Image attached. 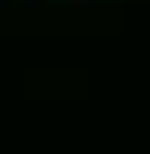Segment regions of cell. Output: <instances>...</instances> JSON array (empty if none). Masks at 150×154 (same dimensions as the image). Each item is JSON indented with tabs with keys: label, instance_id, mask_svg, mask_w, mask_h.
I'll return each mask as SVG.
<instances>
[{
	"label": "cell",
	"instance_id": "6da1fadb",
	"mask_svg": "<svg viewBox=\"0 0 150 154\" xmlns=\"http://www.w3.org/2000/svg\"><path fill=\"white\" fill-rule=\"evenodd\" d=\"M4 4H8V0H0V8H4Z\"/></svg>",
	"mask_w": 150,
	"mask_h": 154
}]
</instances>
